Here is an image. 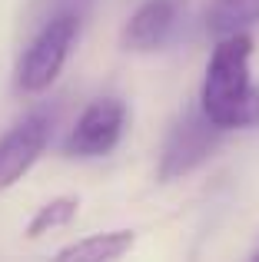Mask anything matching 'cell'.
<instances>
[{"label":"cell","instance_id":"obj_2","mask_svg":"<svg viewBox=\"0 0 259 262\" xmlns=\"http://www.w3.org/2000/svg\"><path fill=\"white\" fill-rule=\"evenodd\" d=\"M80 33V13L77 10H57L27 43L24 57L17 63V90L24 93H44L57 83L67 57Z\"/></svg>","mask_w":259,"mask_h":262},{"label":"cell","instance_id":"obj_5","mask_svg":"<svg viewBox=\"0 0 259 262\" xmlns=\"http://www.w3.org/2000/svg\"><path fill=\"white\" fill-rule=\"evenodd\" d=\"M50 126H53L50 116L44 110H33L0 136V192L20 183L30 173L33 163L44 156L47 143H50Z\"/></svg>","mask_w":259,"mask_h":262},{"label":"cell","instance_id":"obj_3","mask_svg":"<svg viewBox=\"0 0 259 262\" xmlns=\"http://www.w3.org/2000/svg\"><path fill=\"white\" fill-rule=\"evenodd\" d=\"M220 140H223V129L216 126L200 106L186 110V113L173 123L166 143H163L160 169H156L160 183H173V179L193 173L196 166H203V163L213 156V149L220 146Z\"/></svg>","mask_w":259,"mask_h":262},{"label":"cell","instance_id":"obj_1","mask_svg":"<svg viewBox=\"0 0 259 262\" xmlns=\"http://www.w3.org/2000/svg\"><path fill=\"white\" fill-rule=\"evenodd\" d=\"M249 60H253V37L240 30L216 40V50L206 63L200 110L223 133L259 126V86L249 77Z\"/></svg>","mask_w":259,"mask_h":262},{"label":"cell","instance_id":"obj_4","mask_svg":"<svg viewBox=\"0 0 259 262\" xmlns=\"http://www.w3.org/2000/svg\"><path fill=\"white\" fill-rule=\"evenodd\" d=\"M126 129V106L117 96H103L93 100L83 113L77 116L70 136L63 143L67 156H80V160H93V156H106L120 143Z\"/></svg>","mask_w":259,"mask_h":262},{"label":"cell","instance_id":"obj_7","mask_svg":"<svg viewBox=\"0 0 259 262\" xmlns=\"http://www.w3.org/2000/svg\"><path fill=\"white\" fill-rule=\"evenodd\" d=\"M136 243L133 229H110V232H93L83 236L80 243H70L63 249H57L60 262H113L126 256Z\"/></svg>","mask_w":259,"mask_h":262},{"label":"cell","instance_id":"obj_9","mask_svg":"<svg viewBox=\"0 0 259 262\" xmlns=\"http://www.w3.org/2000/svg\"><path fill=\"white\" fill-rule=\"evenodd\" d=\"M77 212H80V199L77 196L50 199V203H44L37 212H33V219L27 223V239H40V236H47V232H53V229H63V226H70L73 219H77Z\"/></svg>","mask_w":259,"mask_h":262},{"label":"cell","instance_id":"obj_8","mask_svg":"<svg viewBox=\"0 0 259 262\" xmlns=\"http://www.w3.org/2000/svg\"><path fill=\"white\" fill-rule=\"evenodd\" d=\"M256 24H259V0H209L206 7V30L216 40L249 30Z\"/></svg>","mask_w":259,"mask_h":262},{"label":"cell","instance_id":"obj_10","mask_svg":"<svg viewBox=\"0 0 259 262\" xmlns=\"http://www.w3.org/2000/svg\"><path fill=\"white\" fill-rule=\"evenodd\" d=\"M253 259H256V262H259V252H256V256H253Z\"/></svg>","mask_w":259,"mask_h":262},{"label":"cell","instance_id":"obj_6","mask_svg":"<svg viewBox=\"0 0 259 262\" xmlns=\"http://www.w3.org/2000/svg\"><path fill=\"white\" fill-rule=\"evenodd\" d=\"M176 24H180V0H146L126 20L123 47L133 53H153L169 43Z\"/></svg>","mask_w":259,"mask_h":262}]
</instances>
